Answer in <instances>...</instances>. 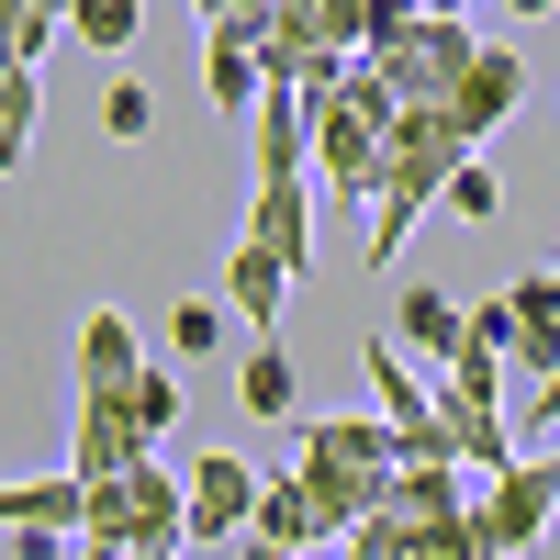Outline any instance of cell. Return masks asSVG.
<instances>
[{
    "label": "cell",
    "instance_id": "obj_16",
    "mask_svg": "<svg viewBox=\"0 0 560 560\" xmlns=\"http://www.w3.org/2000/svg\"><path fill=\"white\" fill-rule=\"evenodd\" d=\"M236 404L258 415V427H292V415H303V370H292V348H280V337H258V348H247Z\"/></svg>",
    "mask_w": 560,
    "mask_h": 560
},
{
    "label": "cell",
    "instance_id": "obj_1",
    "mask_svg": "<svg viewBox=\"0 0 560 560\" xmlns=\"http://www.w3.org/2000/svg\"><path fill=\"white\" fill-rule=\"evenodd\" d=\"M292 471H303V493H314L325 538H348L359 516H382V504H393V482H404V448H393V427H382V415H314Z\"/></svg>",
    "mask_w": 560,
    "mask_h": 560
},
{
    "label": "cell",
    "instance_id": "obj_3",
    "mask_svg": "<svg viewBox=\"0 0 560 560\" xmlns=\"http://www.w3.org/2000/svg\"><path fill=\"white\" fill-rule=\"evenodd\" d=\"M79 549H124V560H179L191 549V482L158 471V459H135L124 482H90V527Z\"/></svg>",
    "mask_w": 560,
    "mask_h": 560
},
{
    "label": "cell",
    "instance_id": "obj_9",
    "mask_svg": "<svg viewBox=\"0 0 560 560\" xmlns=\"http://www.w3.org/2000/svg\"><path fill=\"white\" fill-rule=\"evenodd\" d=\"M258 527V471L236 448H202L191 459V538H247Z\"/></svg>",
    "mask_w": 560,
    "mask_h": 560
},
{
    "label": "cell",
    "instance_id": "obj_23",
    "mask_svg": "<svg viewBox=\"0 0 560 560\" xmlns=\"http://www.w3.org/2000/svg\"><path fill=\"white\" fill-rule=\"evenodd\" d=\"M382 516H404V527H448V516H471V493H459V471H404Z\"/></svg>",
    "mask_w": 560,
    "mask_h": 560
},
{
    "label": "cell",
    "instance_id": "obj_26",
    "mask_svg": "<svg viewBox=\"0 0 560 560\" xmlns=\"http://www.w3.org/2000/svg\"><path fill=\"white\" fill-rule=\"evenodd\" d=\"M102 135H113V147H147V135H158L147 79H113V90H102Z\"/></svg>",
    "mask_w": 560,
    "mask_h": 560
},
{
    "label": "cell",
    "instance_id": "obj_13",
    "mask_svg": "<svg viewBox=\"0 0 560 560\" xmlns=\"http://www.w3.org/2000/svg\"><path fill=\"white\" fill-rule=\"evenodd\" d=\"M516 102H527V57H516V45H482V68L459 79L448 124H459V135H471V147H482V135H493L504 113H516Z\"/></svg>",
    "mask_w": 560,
    "mask_h": 560
},
{
    "label": "cell",
    "instance_id": "obj_29",
    "mask_svg": "<svg viewBox=\"0 0 560 560\" xmlns=\"http://www.w3.org/2000/svg\"><path fill=\"white\" fill-rule=\"evenodd\" d=\"M448 213H471V224H493V213H504V179H493V168L471 158V168L448 179Z\"/></svg>",
    "mask_w": 560,
    "mask_h": 560
},
{
    "label": "cell",
    "instance_id": "obj_34",
    "mask_svg": "<svg viewBox=\"0 0 560 560\" xmlns=\"http://www.w3.org/2000/svg\"><path fill=\"white\" fill-rule=\"evenodd\" d=\"M12 90H23V57H0V102H12Z\"/></svg>",
    "mask_w": 560,
    "mask_h": 560
},
{
    "label": "cell",
    "instance_id": "obj_10",
    "mask_svg": "<svg viewBox=\"0 0 560 560\" xmlns=\"http://www.w3.org/2000/svg\"><path fill=\"white\" fill-rule=\"evenodd\" d=\"M258 34H269V23H213V34H202V90H213V113H258V102H269Z\"/></svg>",
    "mask_w": 560,
    "mask_h": 560
},
{
    "label": "cell",
    "instance_id": "obj_2",
    "mask_svg": "<svg viewBox=\"0 0 560 560\" xmlns=\"http://www.w3.org/2000/svg\"><path fill=\"white\" fill-rule=\"evenodd\" d=\"M314 113V179H325V191H337V202H382V158H393V90L382 79H370V57L337 79V90H325V102H303Z\"/></svg>",
    "mask_w": 560,
    "mask_h": 560
},
{
    "label": "cell",
    "instance_id": "obj_31",
    "mask_svg": "<svg viewBox=\"0 0 560 560\" xmlns=\"http://www.w3.org/2000/svg\"><path fill=\"white\" fill-rule=\"evenodd\" d=\"M191 12H202V34H213V23H269V0H191Z\"/></svg>",
    "mask_w": 560,
    "mask_h": 560
},
{
    "label": "cell",
    "instance_id": "obj_20",
    "mask_svg": "<svg viewBox=\"0 0 560 560\" xmlns=\"http://www.w3.org/2000/svg\"><path fill=\"white\" fill-rule=\"evenodd\" d=\"M459 325H471V303H459V292H438V280H404V348L459 359Z\"/></svg>",
    "mask_w": 560,
    "mask_h": 560
},
{
    "label": "cell",
    "instance_id": "obj_25",
    "mask_svg": "<svg viewBox=\"0 0 560 560\" xmlns=\"http://www.w3.org/2000/svg\"><path fill=\"white\" fill-rule=\"evenodd\" d=\"M224 325H236V314H224L213 292H191V303H168V348H179V359H213Z\"/></svg>",
    "mask_w": 560,
    "mask_h": 560
},
{
    "label": "cell",
    "instance_id": "obj_35",
    "mask_svg": "<svg viewBox=\"0 0 560 560\" xmlns=\"http://www.w3.org/2000/svg\"><path fill=\"white\" fill-rule=\"evenodd\" d=\"M247 560H303V549H258V538H247Z\"/></svg>",
    "mask_w": 560,
    "mask_h": 560
},
{
    "label": "cell",
    "instance_id": "obj_27",
    "mask_svg": "<svg viewBox=\"0 0 560 560\" xmlns=\"http://www.w3.org/2000/svg\"><path fill=\"white\" fill-rule=\"evenodd\" d=\"M34 113H45V79L23 68V90H12V102H0V179H12V168L34 158Z\"/></svg>",
    "mask_w": 560,
    "mask_h": 560
},
{
    "label": "cell",
    "instance_id": "obj_11",
    "mask_svg": "<svg viewBox=\"0 0 560 560\" xmlns=\"http://www.w3.org/2000/svg\"><path fill=\"white\" fill-rule=\"evenodd\" d=\"M147 348H135V314H79V393H135V382H147Z\"/></svg>",
    "mask_w": 560,
    "mask_h": 560
},
{
    "label": "cell",
    "instance_id": "obj_6",
    "mask_svg": "<svg viewBox=\"0 0 560 560\" xmlns=\"http://www.w3.org/2000/svg\"><path fill=\"white\" fill-rule=\"evenodd\" d=\"M135 459H158L147 427H135V404H124V393H79V448H68V471H79V482H124Z\"/></svg>",
    "mask_w": 560,
    "mask_h": 560
},
{
    "label": "cell",
    "instance_id": "obj_7",
    "mask_svg": "<svg viewBox=\"0 0 560 560\" xmlns=\"http://www.w3.org/2000/svg\"><path fill=\"white\" fill-rule=\"evenodd\" d=\"M247 247H269L292 280H314V168H303V179H258V202H247Z\"/></svg>",
    "mask_w": 560,
    "mask_h": 560
},
{
    "label": "cell",
    "instance_id": "obj_24",
    "mask_svg": "<svg viewBox=\"0 0 560 560\" xmlns=\"http://www.w3.org/2000/svg\"><path fill=\"white\" fill-rule=\"evenodd\" d=\"M45 34H68V0H0V57H45Z\"/></svg>",
    "mask_w": 560,
    "mask_h": 560
},
{
    "label": "cell",
    "instance_id": "obj_33",
    "mask_svg": "<svg viewBox=\"0 0 560 560\" xmlns=\"http://www.w3.org/2000/svg\"><path fill=\"white\" fill-rule=\"evenodd\" d=\"M527 415H538V427H560V382H549V393H538V404H527Z\"/></svg>",
    "mask_w": 560,
    "mask_h": 560
},
{
    "label": "cell",
    "instance_id": "obj_14",
    "mask_svg": "<svg viewBox=\"0 0 560 560\" xmlns=\"http://www.w3.org/2000/svg\"><path fill=\"white\" fill-rule=\"evenodd\" d=\"M280 303H292V269H280L269 247H224V314H236V325H258V337H269V325H280Z\"/></svg>",
    "mask_w": 560,
    "mask_h": 560
},
{
    "label": "cell",
    "instance_id": "obj_17",
    "mask_svg": "<svg viewBox=\"0 0 560 560\" xmlns=\"http://www.w3.org/2000/svg\"><path fill=\"white\" fill-rule=\"evenodd\" d=\"M0 527H57V538H79L90 527V482L79 471H57V482H0Z\"/></svg>",
    "mask_w": 560,
    "mask_h": 560
},
{
    "label": "cell",
    "instance_id": "obj_4",
    "mask_svg": "<svg viewBox=\"0 0 560 560\" xmlns=\"http://www.w3.org/2000/svg\"><path fill=\"white\" fill-rule=\"evenodd\" d=\"M482 23H448V12H427V23H404L393 45H370V79L393 90V113H448L459 102V79L482 68Z\"/></svg>",
    "mask_w": 560,
    "mask_h": 560
},
{
    "label": "cell",
    "instance_id": "obj_15",
    "mask_svg": "<svg viewBox=\"0 0 560 560\" xmlns=\"http://www.w3.org/2000/svg\"><path fill=\"white\" fill-rule=\"evenodd\" d=\"M269 34L314 45V57H370V23H359V0H269Z\"/></svg>",
    "mask_w": 560,
    "mask_h": 560
},
{
    "label": "cell",
    "instance_id": "obj_28",
    "mask_svg": "<svg viewBox=\"0 0 560 560\" xmlns=\"http://www.w3.org/2000/svg\"><path fill=\"white\" fill-rule=\"evenodd\" d=\"M124 404H135V427H147V448H158V438L179 427V382H168V370H147V382H135Z\"/></svg>",
    "mask_w": 560,
    "mask_h": 560
},
{
    "label": "cell",
    "instance_id": "obj_22",
    "mask_svg": "<svg viewBox=\"0 0 560 560\" xmlns=\"http://www.w3.org/2000/svg\"><path fill=\"white\" fill-rule=\"evenodd\" d=\"M68 34L90 57H135L147 45V0H68Z\"/></svg>",
    "mask_w": 560,
    "mask_h": 560
},
{
    "label": "cell",
    "instance_id": "obj_21",
    "mask_svg": "<svg viewBox=\"0 0 560 560\" xmlns=\"http://www.w3.org/2000/svg\"><path fill=\"white\" fill-rule=\"evenodd\" d=\"M359 370H370V415H382V427H404V415H427V404H438V393L393 359V337H359Z\"/></svg>",
    "mask_w": 560,
    "mask_h": 560
},
{
    "label": "cell",
    "instance_id": "obj_32",
    "mask_svg": "<svg viewBox=\"0 0 560 560\" xmlns=\"http://www.w3.org/2000/svg\"><path fill=\"white\" fill-rule=\"evenodd\" d=\"M493 12H504V23H538V12H560V0H493Z\"/></svg>",
    "mask_w": 560,
    "mask_h": 560
},
{
    "label": "cell",
    "instance_id": "obj_30",
    "mask_svg": "<svg viewBox=\"0 0 560 560\" xmlns=\"http://www.w3.org/2000/svg\"><path fill=\"white\" fill-rule=\"evenodd\" d=\"M359 23H370V45H393L404 23H427V0H359Z\"/></svg>",
    "mask_w": 560,
    "mask_h": 560
},
{
    "label": "cell",
    "instance_id": "obj_18",
    "mask_svg": "<svg viewBox=\"0 0 560 560\" xmlns=\"http://www.w3.org/2000/svg\"><path fill=\"white\" fill-rule=\"evenodd\" d=\"M504 348H516V303L493 292V303H471V325H459V359H448V382H482V393H493V382H504Z\"/></svg>",
    "mask_w": 560,
    "mask_h": 560
},
{
    "label": "cell",
    "instance_id": "obj_5",
    "mask_svg": "<svg viewBox=\"0 0 560 560\" xmlns=\"http://www.w3.org/2000/svg\"><path fill=\"white\" fill-rule=\"evenodd\" d=\"M549 516H560V448H549V459H516V471H493V493H471V538H482V560H516Z\"/></svg>",
    "mask_w": 560,
    "mask_h": 560
},
{
    "label": "cell",
    "instance_id": "obj_8",
    "mask_svg": "<svg viewBox=\"0 0 560 560\" xmlns=\"http://www.w3.org/2000/svg\"><path fill=\"white\" fill-rule=\"evenodd\" d=\"M438 415H448L459 471H482V482H493V471H516V415H504L482 382H448V393H438Z\"/></svg>",
    "mask_w": 560,
    "mask_h": 560
},
{
    "label": "cell",
    "instance_id": "obj_36",
    "mask_svg": "<svg viewBox=\"0 0 560 560\" xmlns=\"http://www.w3.org/2000/svg\"><path fill=\"white\" fill-rule=\"evenodd\" d=\"M79 560H124V549H79Z\"/></svg>",
    "mask_w": 560,
    "mask_h": 560
},
{
    "label": "cell",
    "instance_id": "obj_19",
    "mask_svg": "<svg viewBox=\"0 0 560 560\" xmlns=\"http://www.w3.org/2000/svg\"><path fill=\"white\" fill-rule=\"evenodd\" d=\"M258 549H314L325 538V516H314V493H303V471H280V482H258V527H247Z\"/></svg>",
    "mask_w": 560,
    "mask_h": 560
},
{
    "label": "cell",
    "instance_id": "obj_12",
    "mask_svg": "<svg viewBox=\"0 0 560 560\" xmlns=\"http://www.w3.org/2000/svg\"><path fill=\"white\" fill-rule=\"evenodd\" d=\"M348 560H482V538H471V516H448V527L359 516V527H348Z\"/></svg>",
    "mask_w": 560,
    "mask_h": 560
}]
</instances>
